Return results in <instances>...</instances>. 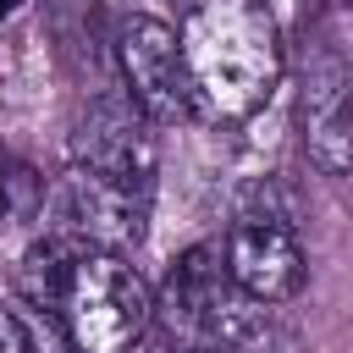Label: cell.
I'll return each instance as SVG.
<instances>
[{
  "instance_id": "cell-1",
  "label": "cell",
  "mask_w": 353,
  "mask_h": 353,
  "mask_svg": "<svg viewBox=\"0 0 353 353\" xmlns=\"http://www.w3.org/2000/svg\"><path fill=\"white\" fill-rule=\"evenodd\" d=\"M176 39L199 121H248L281 83V28L265 0H193Z\"/></svg>"
},
{
  "instance_id": "cell-11",
  "label": "cell",
  "mask_w": 353,
  "mask_h": 353,
  "mask_svg": "<svg viewBox=\"0 0 353 353\" xmlns=\"http://www.w3.org/2000/svg\"><path fill=\"white\" fill-rule=\"evenodd\" d=\"M182 6H193V0H182Z\"/></svg>"
},
{
  "instance_id": "cell-2",
  "label": "cell",
  "mask_w": 353,
  "mask_h": 353,
  "mask_svg": "<svg viewBox=\"0 0 353 353\" xmlns=\"http://www.w3.org/2000/svg\"><path fill=\"white\" fill-rule=\"evenodd\" d=\"M154 314L193 353H254L270 336L265 303L237 292L221 243H193L182 259H171L165 287L154 292Z\"/></svg>"
},
{
  "instance_id": "cell-10",
  "label": "cell",
  "mask_w": 353,
  "mask_h": 353,
  "mask_svg": "<svg viewBox=\"0 0 353 353\" xmlns=\"http://www.w3.org/2000/svg\"><path fill=\"white\" fill-rule=\"evenodd\" d=\"M22 6H28V0H0V17H17Z\"/></svg>"
},
{
  "instance_id": "cell-9",
  "label": "cell",
  "mask_w": 353,
  "mask_h": 353,
  "mask_svg": "<svg viewBox=\"0 0 353 353\" xmlns=\"http://www.w3.org/2000/svg\"><path fill=\"white\" fill-rule=\"evenodd\" d=\"M0 353H33V336H28L22 314L6 309V303H0Z\"/></svg>"
},
{
  "instance_id": "cell-3",
  "label": "cell",
  "mask_w": 353,
  "mask_h": 353,
  "mask_svg": "<svg viewBox=\"0 0 353 353\" xmlns=\"http://www.w3.org/2000/svg\"><path fill=\"white\" fill-rule=\"evenodd\" d=\"M55 320L72 353H132L154 325V287L127 254L83 248L61 287Z\"/></svg>"
},
{
  "instance_id": "cell-12",
  "label": "cell",
  "mask_w": 353,
  "mask_h": 353,
  "mask_svg": "<svg viewBox=\"0 0 353 353\" xmlns=\"http://www.w3.org/2000/svg\"><path fill=\"white\" fill-rule=\"evenodd\" d=\"M347 6H353V0H347Z\"/></svg>"
},
{
  "instance_id": "cell-4",
  "label": "cell",
  "mask_w": 353,
  "mask_h": 353,
  "mask_svg": "<svg viewBox=\"0 0 353 353\" xmlns=\"http://www.w3.org/2000/svg\"><path fill=\"white\" fill-rule=\"evenodd\" d=\"M116 66H121V94L132 99V110L149 127L199 121L188 61H182V39H176L171 22L143 17V11L121 17L116 22Z\"/></svg>"
},
{
  "instance_id": "cell-6",
  "label": "cell",
  "mask_w": 353,
  "mask_h": 353,
  "mask_svg": "<svg viewBox=\"0 0 353 353\" xmlns=\"http://www.w3.org/2000/svg\"><path fill=\"white\" fill-rule=\"evenodd\" d=\"M298 138L320 176H353V72L342 55L314 50L298 77Z\"/></svg>"
},
{
  "instance_id": "cell-5",
  "label": "cell",
  "mask_w": 353,
  "mask_h": 353,
  "mask_svg": "<svg viewBox=\"0 0 353 353\" xmlns=\"http://www.w3.org/2000/svg\"><path fill=\"white\" fill-rule=\"evenodd\" d=\"M221 259H226V276L237 281V292L265 309L298 298V287L309 276L303 243H298L292 221L276 210H243L221 237Z\"/></svg>"
},
{
  "instance_id": "cell-8",
  "label": "cell",
  "mask_w": 353,
  "mask_h": 353,
  "mask_svg": "<svg viewBox=\"0 0 353 353\" xmlns=\"http://www.w3.org/2000/svg\"><path fill=\"white\" fill-rule=\"evenodd\" d=\"M149 204H154V188H132V182L94 176L83 165H66L61 215H66V232L83 248H105V254L138 248L143 232H149Z\"/></svg>"
},
{
  "instance_id": "cell-7",
  "label": "cell",
  "mask_w": 353,
  "mask_h": 353,
  "mask_svg": "<svg viewBox=\"0 0 353 353\" xmlns=\"http://www.w3.org/2000/svg\"><path fill=\"white\" fill-rule=\"evenodd\" d=\"M66 165H83L94 176H116V182H132V188H154L160 143H154V127L132 110L127 94L94 99L72 127V160Z\"/></svg>"
}]
</instances>
